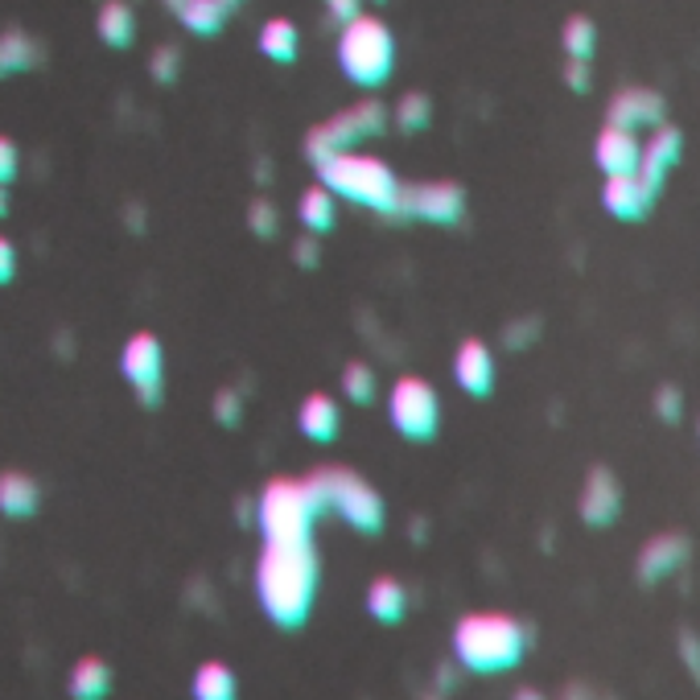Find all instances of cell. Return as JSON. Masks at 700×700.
I'll use <instances>...</instances> for the list:
<instances>
[{
    "label": "cell",
    "instance_id": "6da1fadb",
    "mask_svg": "<svg viewBox=\"0 0 700 700\" xmlns=\"http://www.w3.org/2000/svg\"><path fill=\"white\" fill-rule=\"evenodd\" d=\"M318 594L313 544H264L256 560V598L277 627H301Z\"/></svg>",
    "mask_w": 700,
    "mask_h": 700
},
{
    "label": "cell",
    "instance_id": "7a4b0ae2",
    "mask_svg": "<svg viewBox=\"0 0 700 700\" xmlns=\"http://www.w3.org/2000/svg\"><path fill=\"white\" fill-rule=\"evenodd\" d=\"M318 182L334 198H347L354 206L380 210L388 219H400V198H404V182L392 174V165L371 153H338V157L313 165Z\"/></svg>",
    "mask_w": 700,
    "mask_h": 700
},
{
    "label": "cell",
    "instance_id": "3957f363",
    "mask_svg": "<svg viewBox=\"0 0 700 700\" xmlns=\"http://www.w3.org/2000/svg\"><path fill=\"white\" fill-rule=\"evenodd\" d=\"M524 647H527V630L511 614L498 610L466 614L453 627V656H457V663L470 671H482V676L515 668L524 659Z\"/></svg>",
    "mask_w": 700,
    "mask_h": 700
},
{
    "label": "cell",
    "instance_id": "277c9868",
    "mask_svg": "<svg viewBox=\"0 0 700 700\" xmlns=\"http://www.w3.org/2000/svg\"><path fill=\"white\" fill-rule=\"evenodd\" d=\"M321 515L306 478H272L256 498V524L264 544H309L313 519Z\"/></svg>",
    "mask_w": 700,
    "mask_h": 700
},
{
    "label": "cell",
    "instance_id": "5b68a950",
    "mask_svg": "<svg viewBox=\"0 0 700 700\" xmlns=\"http://www.w3.org/2000/svg\"><path fill=\"white\" fill-rule=\"evenodd\" d=\"M395 62V42L392 30L383 25L380 17L363 13L359 21L342 25L338 33V66L354 87H380L388 83Z\"/></svg>",
    "mask_w": 700,
    "mask_h": 700
},
{
    "label": "cell",
    "instance_id": "8992f818",
    "mask_svg": "<svg viewBox=\"0 0 700 700\" xmlns=\"http://www.w3.org/2000/svg\"><path fill=\"white\" fill-rule=\"evenodd\" d=\"M309 491L318 498L321 511H338L354 532H380L383 527V498L367 478L350 474L342 466H326L309 474Z\"/></svg>",
    "mask_w": 700,
    "mask_h": 700
},
{
    "label": "cell",
    "instance_id": "52a82bcc",
    "mask_svg": "<svg viewBox=\"0 0 700 700\" xmlns=\"http://www.w3.org/2000/svg\"><path fill=\"white\" fill-rule=\"evenodd\" d=\"M383 128H388V107L380 100H363L347 107V112H338V116L321 120L318 128H309L306 157L313 165H321V161L338 157V153H359V145L371 141V136H383Z\"/></svg>",
    "mask_w": 700,
    "mask_h": 700
},
{
    "label": "cell",
    "instance_id": "ba28073f",
    "mask_svg": "<svg viewBox=\"0 0 700 700\" xmlns=\"http://www.w3.org/2000/svg\"><path fill=\"white\" fill-rule=\"evenodd\" d=\"M388 416L392 429L409 441H429L437 437L441 424V400L433 392V383L421 375H400L388 392Z\"/></svg>",
    "mask_w": 700,
    "mask_h": 700
},
{
    "label": "cell",
    "instance_id": "9c48e42d",
    "mask_svg": "<svg viewBox=\"0 0 700 700\" xmlns=\"http://www.w3.org/2000/svg\"><path fill=\"white\" fill-rule=\"evenodd\" d=\"M120 371H124V380L136 388L141 404H157L161 375H165V350H161V338L148 334V330H136V334L124 342V350H120Z\"/></svg>",
    "mask_w": 700,
    "mask_h": 700
},
{
    "label": "cell",
    "instance_id": "30bf717a",
    "mask_svg": "<svg viewBox=\"0 0 700 700\" xmlns=\"http://www.w3.org/2000/svg\"><path fill=\"white\" fill-rule=\"evenodd\" d=\"M466 215V191L457 182H421V186H404L400 198V219H424L450 227Z\"/></svg>",
    "mask_w": 700,
    "mask_h": 700
},
{
    "label": "cell",
    "instance_id": "8fae6325",
    "mask_svg": "<svg viewBox=\"0 0 700 700\" xmlns=\"http://www.w3.org/2000/svg\"><path fill=\"white\" fill-rule=\"evenodd\" d=\"M663 112H668V103H663L659 91L627 87L610 100V107H606V124H614V128H627V132L659 128V124H663Z\"/></svg>",
    "mask_w": 700,
    "mask_h": 700
},
{
    "label": "cell",
    "instance_id": "7c38bea8",
    "mask_svg": "<svg viewBox=\"0 0 700 700\" xmlns=\"http://www.w3.org/2000/svg\"><path fill=\"white\" fill-rule=\"evenodd\" d=\"M581 519L589 527H610L618 519V511H622V486L614 478L610 466H594L585 474V486H581Z\"/></svg>",
    "mask_w": 700,
    "mask_h": 700
},
{
    "label": "cell",
    "instance_id": "4fadbf2b",
    "mask_svg": "<svg viewBox=\"0 0 700 700\" xmlns=\"http://www.w3.org/2000/svg\"><path fill=\"white\" fill-rule=\"evenodd\" d=\"M594 161L606 177H635L642 165V141L635 132L606 124L594 141Z\"/></svg>",
    "mask_w": 700,
    "mask_h": 700
},
{
    "label": "cell",
    "instance_id": "5bb4252c",
    "mask_svg": "<svg viewBox=\"0 0 700 700\" xmlns=\"http://www.w3.org/2000/svg\"><path fill=\"white\" fill-rule=\"evenodd\" d=\"M453 380L470 395H491L495 388V354L482 338H466L453 350Z\"/></svg>",
    "mask_w": 700,
    "mask_h": 700
},
{
    "label": "cell",
    "instance_id": "9a60e30c",
    "mask_svg": "<svg viewBox=\"0 0 700 700\" xmlns=\"http://www.w3.org/2000/svg\"><path fill=\"white\" fill-rule=\"evenodd\" d=\"M684 153V136L680 128H671V124H659L651 132V141H642V165H639V177L647 182V191H663V177L671 174V165L680 161Z\"/></svg>",
    "mask_w": 700,
    "mask_h": 700
},
{
    "label": "cell",
    "instance_id": "2e32d148",
    "mask_svg": "<svg viewBox=\"0 0 700 700\" xmlns=\"http://www.w3.org/2000/svg\"><path fill=\"white\" fill-rule=\"evenodd\" d=\"M656 203V191H647V182L639 174L635 177H606V191H601V206L610 210L614 219L635 223L642 219Z\"/></svg>",
    "mask_w": 700,
    "mask_h": 700
},
{
    "label": "cell",
    "instance_id": "e0dca14e",
    "mask_svg": "<svg viewBox=\"0 0 700 700\" xmlns=\"http://www.w3.org/2000/svg\"><path fill=\"white\" fill-rule=\"evenodd\" d=\"M297 429H301L309 441H318V445L334 441L338 429H342V412H338L334 395L309 392L306 400H301V409H297Z\"/></svg>",
    "mask_w": 700,
    "mask_h": 700
},
{
    "label": "cell",
    "instance_id": "ac0fdd59",
    "mask_svg": "<svg viewBox=\"0 0 700 700\" xmlns=\"http://www.w3.org/2000/svg\"><path fill=\"white\" fill-rule=\"evenodd\" d=\"M688 541L676 536V532H663L656 541H647V548L639 553V577L642 581H659V577H671V573L684 565Z\"/></svg>",
    "mask_w": 700,
    "mask_h": 700
},
{
    "label": "cell",
    "instance_id": "d6986e66",
    "mask_svg": "<svg viewBox=\"0 0 700 700\" xmlns=\"http://www.w3.org/2000/svg\"><path fill=\"white\" fill-rule=\"evenodd\" d=\"M42 503V486L25 474V470H4L0 474V511L9 519H25Z\"/></svg>",
    "mask_w": 700,
    "mask_h": 700
},
{
    "label": "cell",
    "instance_id": "ffe728a7",
    "mask_svg": "<svg viewBox=\"0 0 700 700\" xmlns=\"http://www.w3.org/2000/svg\"><path fill=\"white\" fill-rule=\"evenodd\" d=\"M95 30H100L103 45L112 50H124L136 38V13H132L128 0H103L100 17H95Z\"/></svg>",
    "mask_w": 700,
    "mask_h": 700
},
{
    "label": "cell",
    "instance_id": "44dd1931",
    "mask_svg": "<svg viewBox=\"0 0 700 700\" xmlns=\"http://www.w3.org/2000/svg\"><path fill=\"white\" fill-rule=\"evenodd\" d=\"M112 692V668L100 656H83L71 668V697L74 700H103Z\"/></svg>",
    "mask_w": 700,
    "mask_h": 700
},
{
    "label": "cell",
    "instance_id": "7402d4cb",
    "mask_svg": "<svg viewBox=\"0 0 700 700\" xmlns=\"http://www.w3.org/2000/svg\"><path fill=\"white\" fill-rule=\"evenodd\" d=\"M367 610L375 614L380 622H400L404 610H409V589L395 577H375L367 585Z\"/></svg>",
    "mask_w": 700,
    "mask_h": 700
},
{
    "label": "cell",
    "instance_id": "603a6c76",
    "mask_svg": "<svg viewBox=\"0 0 700 700\" xmlns=\"http://www.w3.org/2000/svg\"><path fill=\"white\" fill-rule=\"evenodd\" d=\"M301 50V33L289 17H268L260 25V54L272 62H292Z\"/></svg>",
    "mask_w": 700,
    "mask_h": 700
},
{
    "label": "cell",
    "instance_id": "cb8c5ba5",
    "mask_svg": "<svg viewBox=\"0 0 700 700\" xmlns=\"http://www.w3.org/2000/svg\"><path fill=\"white\" fill-rule=\"evenodd\" d=\"M297 219H301V227H306L309 235H326L338 219L334 194L326 191L321 182L318 186H309V191L301 194V203H297Z\"/></svg>",
    "mask_w": 700,
    "mask_h": 700
},
{
    "label": "cell",
    "instance_id": "d4e9b609",
    "mask_svg": "<svg viewBox=\"0 0 700 700\" xmlns=\"http://www.w3.org/2000/svg\"><path fill=\"white\" fill-rule=\"evenodd\" d=\"M227 13H231L227 0H186L177 9V21L191 33H198V38H210V33H219L227 25Z\"/></svg>",
    "mask_w": 700,
    "mask_h": 700
},
{
    "label": "cell",
    "instance_id": "484cf974",
    "mask_svg": "<svg viewBox=\"0 0 700 700\" xmlns=\"http://www.w3.org/2000/svg\"><path fill=\"white\" fill-rule=\"evenodd\" d=\"M235 671L219 659H206L203 668L194 671V700H235Z\"/></svg>",
    "mask_w": 700,
    "mask_h": 700
},
{
    "label": "cell",
    "instance_id": "4316f807",
    "mask_svg": "<svg viewBox=\"0 0 700 700\" xmlns=\"http://www.w3.org/2000/svg\"><path fill=\"white\" fill-rule=\"evenodd\" d=\"M560 45H565V54L577 62H589L594 59V50H598V25L589 21V17H569L565 21V30H560Z\"/></svg>",
    "mask_w": 700,
    "mask_h": 700
},
{
    "label": "cell",
    "instance_id": "83f0119b",
    "mask_svg": "<svg viewBox=\"0 0 700 700\" xmlns=\"http://www.w3.org/2000/svg\"><path fill=\"white\" fill-rule=\"evenodd\" d=\"M33 62H38V45H33V38H25L21 30L0 33V74L30 71Z\"/></svg>",
    "mask_w": 700,
    "mask_h": 700
},
{
    "label": "cell",
    "instance_id": "f1b7e54d",
    "mask_svg": "<svg viewBox=\"0 0 700 700\" xmlns=\"http://www.w3.org/2000/svg\"><path fill=\"white\" fill-rule=\"evenodd\" d=\"M342 392H347L350 404H371L375 400V371L363 359H350L342 367Z\"/></svg>",
    "mask_w": 700,
    "mask_h": 700
},
{
    "label": "cell",
    "instance_id": "f546056e",
    "mask_svg": "<svg viewBox=\"0 0 700 700\" xmlns=\"http://www.w3.org/2000/svg\"><path fill=\"white\" fill-rule=\"evenodd\" d=\"M395 124L404 132H421L433 124V100L421 95V91H409V95H400L395 103Z\"/></svg>",
    "mask_w": 700,
    "mask_h": 700
},
{
    "label": "cell",
    "instance_id": "4dcf8cb0",
    "mask_svg": "<svg viewBox=\"0 0 700 700\" xmlns=\"http://www.w3.org/2000/svg\"><path fill=\"white\" fill-rule=\"evenodd\" d=\"M177 71H182V50H177V45H157L153 59H148V74H153L157 83H174Z\"/></svg>",
    "mask_w": 700,
    "mask_h": 700
},
{
    "label": "cell",
    "instance_id": "1f68e13d",
    "mask_svg": "<svg viewBox=\"0 0 700 700\" xmlns=\"http://www.w3.org/2000/svg\"><path fill=\"white\" fill-rule=\"evenodd\" d=\"M248 227L260 235V239H272V235H277V227H280L277 206L268 203V198H256V203L248 206Z\"/></svg>",
    "mask_w": 700,
    "mask_h": 700
},
{
    "label": "cell",
    "instance_id": "d6a6232c",
    "mask_svg": "<svg viewBox=\"0 0 700 700\" xmlns=\"http://www.w3.org/2000/svg\"><path fill=\"white\" fill-rule=\"evenodd\" d=\"M656 412L668 424H676V421H680V412H684V395L676 392V388H659V392H656Z\"/></svg>",
    "mask_w": 700,
    "mask_h": 700
},
{
    "label": "cell",
    "instance_id": "836d02e7",
    "mask_svg": "<svg viewBox=\"0 0 700 700\" xmlns=\"http://www.w3.org/2000/svg\"><path fill=\"white\" fill-rule=\"evenodd\" d=\"M239 412H244V404H239V392L223 388V392L215 395V416H219V424H239Z\"/></svg>",
    "mask_w": 700,
    "mask_h": 700
},
{
    "label": "cell",
    "instance_id": "e575fe53",
    "mask_svg": "<svg viewBox=\"0 0 700 700\" xmlns=\"http://www.w3.org/2000/svg\"><path fill=\"white\" fill-rule=\"evenodd\" d=\"M17 169H21V153H17V145L9 136H0V186H9L17 177Z\"/></svg>",
    "mask_w": 700,
    "mask_h": 700
},
{
    "label": "cell",
    "instance_id": "d590c367",
    "mask_svg": "<svg viewBox=\"0 0 700 700\" xmlns=\"http://www.w3.org/2000/svg\"><path fill=\"white\" fill-rule=\"evenodd\" d=\"M326 13H330V21H338V25H350V21L363 17V0H326Z\"/></svg>",
    "mask_w": 700,
    "mask_h": 700
},
{
    "label": "cell",
    "instance_id": "8d00e7d4",
    "mask_svg": "<svg viewBox=\"0 0 700 700\" xmlns=\"http://www.w3.org/2000/svg\"><path fill=\"white\" fill-rule=\"evenodd\" d=\"M565 83H569L573 91H589V62H577V59L565 62Z\"/></svg>",
    "mask_w": 700,
    "mask_h": 700
},
{
    "label": "cell",
    "instance_id": "74e56055",
    "mask_svg": "<svg viewBox=\"0 0 700 700\" xmlns=\"http://www.w3.org/2000/svg\"><path fill=\"white\" fill-rule=\"evenodd\" d=\"M292 256H297V264L313 268V264H318V235H301V239L292 244Z\"/></svg>",
    "mask_w": 700,
    "mask_h": 700
},
{
    "label": "cell",
    "instance_id": "f35d334b",
    "mask_svg": "<svg viewBox=\"0 0 700 700\" xmlns=\"http://www.w3.org/2000/svg\"><path fill=\"white\" fill-rule=\"evenodd\" d=\"M13 272H17V248L0 235V285H9Z\"/></svg>",
    "mask_w": 700,
    "mask_h": 700
},
{
    "label": "cell",
    "instance_id": "ab89813d",
    "mask_svg": "<svg viewBox=\"0 0 700 700\" xmlns=\"http://www.w3.org/2000/svg\"><path fill=\"white\" fill-rule=\"evenodd\" d=\"M684 659H688V668L700 676V642L692 639V635H684Z\"/></svg>",
    "mask_w": 700,
    "mask_h": 700
},
{
    "label": "cell",
    "instance_id": "60d3db41",
    "mask_svg": "<svg viewBox=\"0 0 700 700\" xmlns=\"http://www.w3.org/2000/svg\"><path fill=\"white\" fill-rule=\"evenodd\" d=\"M511 700H544V697L536 692V688H519V692H515Z\"/></svg>",
    "mask_w": 700,
    "mask_h": 700
},
{
    "label": "cell",
    "instance_id": "b9f144b4",
    "mask_svg": "<svg viewBox=\"0 0 700 700\" xmlns=\"http://www.w3.org/2000/svg\"><path fill=\"white\" fill-rule=\"evenodd\" d=\"M4 215H9V191L0 186V219H4Z\"/></svg>",
    "mask_w": 700,
    "mask_h": 700
},
{
    "label": "cell",
    "instance_id": "7bdbcfd3",
    "mask_svg": "<svg viewBox=\"0 0 700 700\" xmlns=\"http://www.w3.org/2000/svg\"><path fill=\"white\" fill-rule=\"evenodd\" d=\"M165 4H169V9H174V13H177V9H182V4H186V0H165Z\"/></svg>",
    "mask_w": 700,
    "mask_h": 700
},
{
    "label": "cell",
    "instance_id": "ee69618b",
    "mask_svg": "<svg viewBox=\"0 0 700 700\" xmlns=\"http://www.w3.org/2000/svg\"><path fill=\"white\" fill-rule=\"evenodd\" d=\"M227 4H231V9H235V4H244V0H227Z\"/></svg>",
    "mask_w": 700,
    "mask_h": 700
}]
</instances>
